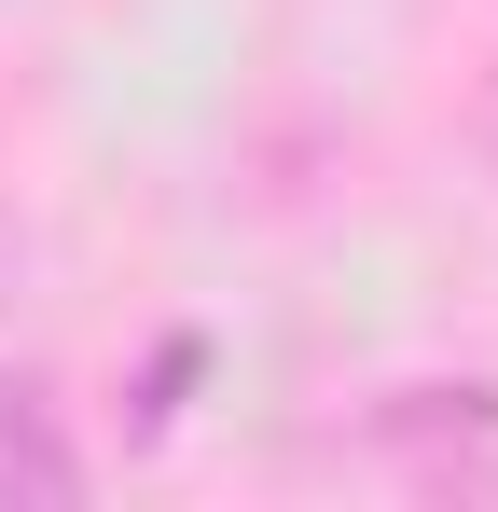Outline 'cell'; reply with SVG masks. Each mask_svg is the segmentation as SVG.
Instances as JSON below:
<instances>
[{"instance_id": "1", "label": "cell", "mask_w": 498, "mask_h": 512, "mask_svg": "<svg viewBox=\"0 0 498 512\" xmlns=\"http://www.w3.org/2000/svg\"><path fill=\"white\" fill-rule=\"evenodd\" d=\"M374 457L415 499H498V388H402L374 416Z\"/></svg>"}, {"instance_id": "2", "label": "cell", "mask_w": 498, "mask_h": 512, "mask_svg": "<svg viewBox=\"0 0 498 512\" xmlns=\"http://www.w3.org/2000/svg\"><path fill=\"white\" fill-rule=\"evenodd\" d=\"M83 499V443L56 429L42 374H0V512H70Z\"/></svg>"}]
</instances>
